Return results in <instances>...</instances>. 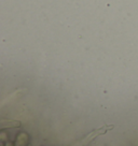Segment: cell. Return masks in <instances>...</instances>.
I'll return each instance as SVG.
<instances>
[{"label":"cell","mask_w":138,"mask_h":146,"mask_svg":"<svg viewBox=\"0 0 138 146\" xmlns=\"http://www.w3.org/2000/svg\"><path fill=\"white\" fill-rule=\"evenodd\" d=\"M112 126H110L109 128L107 127H100L99 129H96V130H94V131H92V132L90 133V134H88V135H85V137H83V139H81L80 141H79V143L77 144L76 146H86L90 143V142L92 141L94 137H98V135H101V134H104V133H106L109 129H112Z\"/></svg>","instance_id":"cell-1"}]
</instances>
